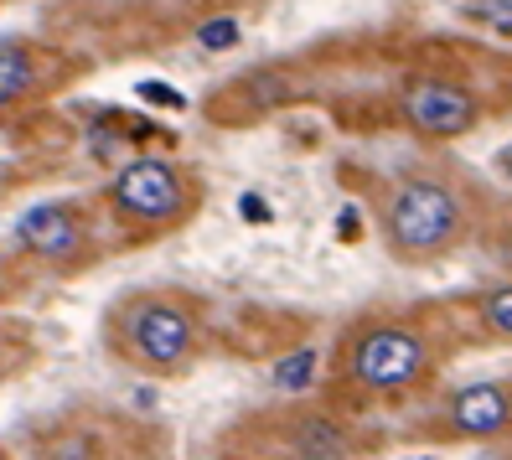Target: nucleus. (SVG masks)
<instances>
[{"instance_id":"f257e3e1","label":"nucleus","mask_w":512,"mask_h":460,"mask_svg":"<svg viewBox=\"0 0 512 460\" xmlns=\"http://www.w3.org/2000/svg\"><path fill=\"white\" fill-rule=\"evenodd\" d=\"M466 233V202L450 181L409 176L388 192L383 207V238L399 259H435Z\"/></svg>"},{"instance_id":"f03ea898","label":"nucleus","mask_w":512,"mask_h":460,"mask_svg":"<svg viewBox=\"0 0 512 460\" xmlns=\"http://www.w3.org/2000/svg\"><path fill=\"white\" fill-rule=\"evenodd\" d=\"M114 342L145 373H176L197 352V326L187 305H176L171 295H130L119 305Z\"/></svg>"},{"instance_id":"7ed1b4c3","label":"nucleus","mask_w":512,"mask_h":460,"mask_svg":"<svg viewBox=\"0 0 512 460\" xmlns=\"http://www.w3.org/2000/svg\"><path fill=\"white\" fill-rule=\"evenodd\" d=\"M430 373V342L409 326L378 321L347 342V378L373 393H404Z\"/></svg>"},{"instance_id":"20e7f679","label":"nucleus","mask_w":512,"mask_h":460,"mask_svg":"<svg viewBox=\"0 0 512 460\" xmlns=\"http://www.w3.org/2000/svg\"><path fill=\"white\" fill-rule=\"evenodd\" d=\"M109 207L130 228H171L187 212V176L166 156H135L114 171Z\"/></svg>"},{"instance_id":"39448f33","label":"nucleus","mask_w":512,"mask_h":460,"mask_svg":"<svg viewBox=\"0 0 512 460\" xmlns=\"http://www.w3.org/2000/svg\"><path fill=\"white\" fill-rule=\"evenodd\" d=\"M404 119H409V130L419 135H430V140H456L476 125V94L461 83H450V78H409L404 83Z\"/></svg>"},{"instance_id":"423d86ee","label":"nucleus","mask_w":512,"mask_h":460,"mask_svg":"<svg viewBox=\"0 0 512 460\" xmlns=\"http://www.w3.org/2000/svg\"><path fill=\"white\" fill-rule=\"evenodd\" d=\"M16 238L26 254H37L47 264H68L83 249V212L73 202H37L21 212Z\"/></svg>"},{"instance_id":"0eeeda50","label":"nucleus","mask_w":512,"mask_h":460,"mask_svg":"<svg viewBox=\"0 0 512 460\" xmlns=\"http://www.w3.org/2000/svg\"><path fill=\"white\" fill-rule=\"evenodd\" d=\"M507 419H512L507 383H466L456 398H450V424H456L466 440H492V435H502Z\"/></svg>"},{"instance_id":"6e6552de","label":"nucleus","mask_w":512,"mask_h":460,"mask_svg":"<svg viewBox=\"0 0 512 460\" xmlns=\"http://www.w3.org/2000/svg\"><path fill=\"white\" fill-rule=\"evenodd\" d=\"M37 52L26 47V42H0V109H11V104H26L37 94Z\"/></svg>"},{"instance_id":"1a4fd4ad","label":"nucleus","mask_w":512,"mask_h":460,"mask_svg":"<svg viewBox=\"0 0 512 460\" xmlns=\"http://www.w3.org/2000/svg\"><path fill=\"white\" fill-rule=\"evenodd\" d=\"M290 440H295V455L300 460H347V429L337 419H326V414H306V419H295L290 429Z\"/></svg>"},{"instance_id":"9d476101","label":"nucleus","mask_w":512,"mask_h":460,"mask_svg":"<svg viewBox=\"0 0 512 460\" xmlns=\"http://www.w3.org/2000/svg\"><path fill=\"white\" fill-rule=\"evenodd\" d=\"M42 460H99V445L88 429H57L42 440Z\"/></svg>"},{"instance_id":"9b49d317","label":"nucleus","mask_w":512,"mask_h":460,"mask_svg":"<svg viewBox=\"0 0 512 460\" xmlns=\"http://www.w3.org/2000/svg\"><path fill=\"white\" fill-rule=\"evenodd\" d=\"M311 378H316V347H295V352H285V357L275 362V383H280L285 393L311 388Z\"/></svg>"},{"instance_id":"f8f14e48","label":"nucleus","mask_w":512,"mask_h":460,"mask_svg":"<svg viewBox=\"0 0 512 460\" xmlns=\"http://www.w3.org/2000/svg\"><path fill=\"white\" fill-rule=\"evenodd\" d=\"M238 94H249L254 109H275V104L290 99V78H280V73H254V78L238 83Z\"/></svg>"},{"instance_id":"ddd939ff","label":"nucleus","mask_w":512,"mask_h":460,"mask_svg":"<svg viewBox=\"0 0 512 460\" xmlns=\"http://www.w3.org/2000/svg\"><path fill=\"white\" fill-rule=\"evenodd\" d=\"M197 42H202L207 52H228V47L244 42V26H238V16H207V21L197 26Z\"/></svg>"},{"instance_id":"4468645a","label":"nucleus","mask_w":512,"mask_h":460,"mask_svg":"<svg viewBox=\"0 0 512 460\" xmlns=\"http://www.w3.org/2000/svg\"><path fill=\"white\" fill-rule=\"evenodd\" d=\"M481 321L492 326L497 342H507V336H512V290H507V285H497V290L487 295V305H481Z\"/></svg>"},{"instance_id":"2eb2a0df","label":"nucleus","mask_w":512,"mask_h":460,"mask_svg":"<svg viewBox=\"0 0 512 460\" xmlns=\"http://www.w3.org/2000/svg\"><path fill=\"white\" fill-rule=\"evenodd\" d=\"M487 16L497 21V32H507V0H487Z\"/></svg>"},{"instance_id":"dca6fc26","label":"nucleus","mask_w":512,"mask_h":460,"mask_svg":"<svg viewBox=\"0 0 512 460\" xmlns=\"http://www.w3.org/2000/svg\"><path fill=\"white\" fill-rule=\"evenodd\" d=\"M6 290H11V285H6V274H0V295H6Z\"/></svg>"},{"instance_id":"f3484780","label":"nucleus","mask_w":512,"mask_h":460,"mask_svg":"<svg viewBox=\"0 0 512 460\" xmlns=\"http://www.w3.org/2000/svg\"><path fill=\"white\" fill-rule=\"evenodd\" d=\"M0 347H6V336H0Z\"/></svg>"},{"instance_id":"a211bd4d","label":"nucleus","mask_w":512,"mask_h":460,"mask_svg":"<svg viewBox=\"0 0 512 460\" xmlns=\"http://www.w3.org/2000/svg\"><path fill=\"white\" fill-rule=\"evenodd\" d=\"M0 460H6V455H0Z\"/></svg>"}]
</instances>
